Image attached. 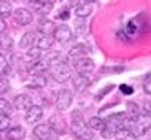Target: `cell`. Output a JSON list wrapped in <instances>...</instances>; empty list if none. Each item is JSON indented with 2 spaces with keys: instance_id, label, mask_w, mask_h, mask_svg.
<instances>
[{
  "instance_id": "obj_1",
  "label": "cell",
  "mask_w": 151,
  "mask_h": 140,
  "mask_svg": "<svg viewBox=\"0 0 151 140\" xmlns=\"http://www.w3.org/2000/svg\"><path fill=\"white\" fill-rule=\"evenodd\" d=\"M126 127H129L130 132L138 139V137H142V135H145L151 129V116L146 115V113H143V115H140L137 119H134V121L127 119V121H126Z\"/></svg>"
},
{
  "instance_id": "obj_2",
  "label": "cell",
  "mask_w": 151,
  "mask_h": 140,
  "mask_svg": "<svg viewBox=\"0 0 151 140\" xmlns=\"http://www.w3.org/2000/svg\"><path fill=\"white\" fill-rule=\"evenodd\" d=\"M72 132L78 140H92V137H94V134H92L94 131L89 127V124H86V121L81 116H76L73 119Z\"/></svg>"
},
{
  "instance_id": "obj_3",
  "label": "cell",
  "mask_w": 151,
  "mask_h": 140,
  "mask_svg": "<svg viewBox=\"0 0 151 140\" xmlns=\"http://www.w3.org/2000/svg\"><path fill=\"white\" fill-rule=\"evenodd\" d=\"M50 72H51V76L54 78L58 83H67V81L72 78V69L68 67L64 61L62 62H58V64L51 65Z\"/></svg>"
},
{
  "instance_id": "obj_4",
  "label": "cell",
  "mask_w": 151,
  "mask_h": 140,
  "mask_svg": "<svg viewBox=\"0 0 151 140\" xmlns=\"http://www.w3.org/2000/svg\"><path fill=\"white\" fill-rule=\"evenodd\" d=\"M72 100H73V96L68 89H60V91L56 94V107H58L60 112L70 108Z\"/></svg>"
},
{
  "instance_id": "obj_5",
  "label": "cell",
  "mask_w": 151,
  "mask_h": 140,
  "mask_svg": "<svg viewBox=\"0 0 151 140\" xmlns=\"http://www.w3.org/2000/svg\"><path fill=\"white\" fill-rule=\"evenodd\" d=\"M75 70L81 75H89V73H92L94 70H96V64H94L92 59H89V57H81L75 62Z\"/></svg>"
},
{
  "instance_id": "obj_6",
  "label": "cell",
  "mask_w": 151,
  "mask_h": 140,
  "mask_svg": "<svg viewBox=\"0 0 151 140\" xmlns=\"http://www.w3.org/2000/svg\"><path fill=\"white\" fill-rule=\"evenodd\" d=\"M52 37H54L56 42L64 45V43H68L73 38V32L68 26H58L54 30V34H52Z\"/></svg>"
},
{
  "instance_id": "obj_7",
  "label": "cell",
  "mask_w": 151,
  "mask_h": 140,
  "mask_svg": "<svg viewBox=\"0 0 151 140\" xmlns=\"http://www.w3.org/2000/svg\"><path fill=\"white\" fill-rule=\"evenodd\" d=\"M13 18L19 26H27V24L32 22L34 16H32V13L27 10V8H18V10L13 11Z\"/></svg>"
},
{
  "instance_id": "obj_8",
  "label": "cell",
  "mask_w": 151,
  "mask_h": 140,
  "mask_svg": "<svg viewBox=\"0 0 151 140\" xmlns=\"http://www.w3.org/2000/svg\"><path fill=\"white\" fill-rule=\"evenodd\" d=\"M88 53V46L84 43H78V45H75L70 51H68V54H67V61L68 62H73L75 64L78 59H81V57H84V54Z\"/></svg>"
},
{
  "instance_id": "obj_9",
  "label": "cell",
  "mask_w": 151,
  "mask_h": 140,
  "mask_svg": "<svg viewBox=\"0 0 151 140\" xmlns=\"http://www.w3.org/2000/svg\"><path fill=\"white\" fill-rule=\"evenodd\" d=\"M51 135H52L51 124H38L34 127V137L37 140H50Z\"/></svg>"
},
{
  "instance_id": "obj_10",
  "label": "cell",
  "mask_w": 151,
  "mask_h": 140,
  "mask_svg": "<svg viewBox=\"0 0 151 140\" xmlns=\"http://www.w3.org/2000/svg\"><path fill=\"white\" fill-rule=\"evenodd\" d=\"M43 118V108L38 105H32L29 110H26V123L29 124H35Z\"/></svg>"
},
{
  "instance_id": "obj_11",
  "label": "cell",
  "mask_w": 151,
  "mask_h": 140,
  "mask_svg": "<svg viewBox=\"0 0 151 140\" xmlns=\"http://www.w3.org/2000/svg\"><path fill=\"white\" fill-rule=\"evenodd\" d=\"M14 108L22 112V110H29L32 107V99L27 96V94H19V96L14 97V102H13Z\"/></svg>"
},
{
  "instance_id": "obj_12",
  "label": "cell",
  "mask_w": 151,
  "mask_h": 140,
  "mask_svg": "<svg viewBox=\"0 0 151 140\" xmlns=\"http://www.w3.org/2000/svg\"><path fill=\"white\" fill-rule=\"evenodd\" d=\"M50 67L51 65L46 59H38V61H32V64H29L27 70H29L32 75H35V73H43L45 70H48Z\"/></svg>"
},
{
  "instance_id": "obj_13",
  "label": "cell",
  "mask_w": 151,
  "mask_h": 140,
  "mask_svg": "<svg viewBox=\"0 0 151 140\" xmlns=\"http://www.w3.org/2000/svg\"><path fill=\"white\" fill-rule=\"evenodd\" d=\"M88 83H89V76L78 73L76 76H73V91H75V92H81L88 86Z\"/></svg>"
},
{
  "instance_id": "obj_14",
  "label": "cell",
  "mask_w": 151,
  "mask_h": 140,
  "mask_svg": "<svg viewBox=\"0 0 151 140\" xmlns=\"http://www.w3.org/2000/svg\"><path fill=\"white\" fill-rule=\"evenodd\" d=\"M6 137L8 140H22L26 137V129L22 126H14V127H10L6 131Z\"/></svg>"
},
{
  "instance_id": "obj_15",
  "label": "cell",
  "mask_w": 151,
  "mask_h": 140,
  "mask_svg": "<svg viewBox=\"0 0 151 140\" xmlns=\"http://www.w3.org/2000/svg\"><path fill=\"white\" fill-rule=\"evenodd\" d=\"M92 13V5L91 3H81L75 8V16L78 19H86L88 16H91Z\"/></svg>"
},
{
  "instance_id": "obj_16",
  "label": "cell",
  "mask_w": 151,
  "mask_h": 140,
  "mask_svg": "<svg viewBox=\"0 0 151 140\" xmlns=\"http://www.w3.org/2000/svg\"><path fill=\"white\" fill-rule=\"evenodd\" d=\"M37 34L35 32H27V34L22 35V38L19 40V48H32L35 43Z\"/></svg>"
},
{
  "instance_id": "obj_17",
  "label": "cell",
  "mask_w": 151,
  "mask_h": 140,
  "mask_svg": "<svg viewBox=\"0 0 151 140\" xmlns=\"http://www.w3.org/2000/svg\"><path fill=\"white\" fill-rule=\"evenodd\" d=\"M88 124L92 131H99V132H102V131L105 129V126H107V121H105L104 118H100V116H92L91 119H89Z\"/></svg>"
},
{
  "instance_id": "obj_18",
  "label": "cell",
  "mask_w": 151,
  "mask_h": 140,
  "mask_svg": "<svg viewBox=\"0 0 151 140\" xmlns=\"http://www.w3.org/2000/svg\"><path fill=\"white\" fill-rule=\"evenodd\" d=\"M52 43H54V37H51V35L42 34L40 38H37V46L40 49H50L52 46Z\"/></svg>"
},
{
  "instance_id": "obj_19",
  "label": "cell",
  "mask_w": 151,
  "mask_h": 140,
  "mask_svg": "<svg viewBox=\"0 0 151 140\" xmlns=\"http://www.w3.org/2000/svg\"><path fill=\"white\" fill-rule=\"evenodd\" d=\"M126 116H127V119H130V121H134V119H137L138 116H140V108L137 107V104L129 102V104H127V113H126Z\"/></svg>"
},
{
  "instance_id": "obj_20",
  "label": "cell",
  "mask_w": 151,
  "mask_h": 140,
  "mask_svg": "<svg viewBox=\"0 0 151 140\" xmlns=\"http://www.w3.org/2000/svg\"><path fill=\"white\" fill-rule=\"evenodd\" d=\"M13 14V6L8 0H0V18H8Z\"/></svg>"
},
{
  "instance_id": "obj_21",
  "label": "cell",
  "mask_w": 151,
  "mask_h": 140,
  "mask_svg": "<svg viewBox=\"0 0 151 140\" xmlns=\"http://www.w3.org/2000/svg\"><path fill=\"white\" fill-rule=\"evenodd\" d=\"M115 137H116V140H134V139H137L135 135L130 132L129 127H122V129H119L115 134Z\"/></svg>"
},
{
  "instance_id": "obj_22",
  "label": "cell",
  "mask_w": 151,
  "mask_h": 140,
  "mask_svg": "<svg viewBox=\"0 0 151 140\" xmlns=\"http://www.w3.org/2000/svg\"><path fill=\"white\" fill-rule=\"evenodd\" d=\"M14 110V105H11L10 102L6 100V99H2L0 97V115H11Z\"/></svg>"
},
{
  "instance_id": "obj_23",
  "label": "cell",
  "mask_w": 151,
  "mask_h": 140,
  "mask_svg": "<svg viewBox=\"0 0 151 140\" xmlns=\"http://www.w3.org/2000/svg\"><path fill=\"white\" fill-rule=\"evenodd\" d=\"M32 84H34L35 88H45V86H46V76H45L43 73H35V75H32Z\"/></svg>"
},
{
  "instance_id": "obj_24",
  "label": "cell",
  "mask_w": 151,
  "mask_h": 140,
  "mask_svg": "<svg viewBox=\"0 0 151 140\" xmlns=\"http://www.w3.org/2000/svg\"><path fill=\"white\" fill-rule=\"evenodd\" d=\"M54 30H56V27H54V24H52V21H43L42 24H40V32L45 34V35L54 34Z\"/></svg>"
},
{
  "instance_id": "obj_25",
  "label": "cell",
  "mask_w": 151,
  "mask_h": 140,
  "mask_svg": "<svg viewBox=\"0 0 151 140\" xmlns=\"http://www.w3.org/2000/svg\"><path fill=\"white\" fill-rule=\"evenodd\" d=\"M42 51L43 49H40L38 46H32V48H29V51H27V57H29L30 61H38V59H42Z\"/></svg>"
},
{
  "instance_id": "obj_26",
  "label": "cell",
  "mask_w": 151,
  "mask_h": 140,
  "mask_svg": "<svg viewBox=\"0 0 151 140\" xmlns=\"http://www.w3.org/2000/svg\"><path fill=\"white\" fill-rule=\"evenodd\" d=\"M0 48L6 49V51H11V48H13V38L10 35H2L0 37Z\"/></svg>"
},
{
  "instance_id": "obj_27",
  "label": "cell",
  "mask_w": 151,
  "mask_h": 140,
  "mask_svg": "<svg viewBox=\"0 0 151 140\" xmlns=\"http://www.w3.org/2000/svg\"><path fill=\"white\" fill-rule=\"evenodd\" d=\"M51 10H52V0H45L42 5L38 6V10H37V11H38L40 14H48Z\"/></svg>"
},
{
  "instance_id": "obj_28",
  "label": "cell",
  "mask_w": 151,
  "mask_h": 140,
  "mask_svg": "<svg viewBox=\"0 0 151 140\" xmlns=\"http://www.w3.org/2000/svg\"><path fill=\"white\" fill-rule=\"evenodd\" d=\"M10 72H11V67L8 65L5 56L0 53V73H10Z\"/></svg>"
},
{
  "instance_id": "obj_29",
  "label": "cell",
  "mask_w": 151,
  "mask_h": 140,
  "mask_svg": "<svg viewBox=\"0 0 151 140\" xmlns=\"http://www.w3.org/2000/svg\"><path fill=\"white\" fill-rule=\"evenodd\" d=\"M8 129H10V116L0 115V132L2 131H8Z\"/></svg>"
},
{
  "instance_id": "obj_30",
  "label": "cell",
  "mask_w": 151,
  "mask_h": 140,
  "mask_svg": "<svg viewBox=\"0 0 151 140\" xmlns=\"http://www.w3.org/2000/svg\"><path fill=\"white\" fill-rule=\"evenodd\" d=\"M8 89H10V81H8L5 76H0V96L5 94Z\"/></svg>"
},
{
  "instance_id": "obj_31",
  "label": "cell",
  "mask_w": 151,
  "mask_h": 140,
  "mask_svg": "<svg viewBox=\"0 0 151 140\" xmlns=\"http://www.w3.org/2000/svg\"><path fill=\"white\" fill-rule=\"evenodd\" d=\"M60 3H62V6H65L68 10V8H73V6H78L80 3H78V0H60Z\"/></svg>"
},
{
  "instance_id": "obj_32",
  "label": "cell",
  "mask_w": 151,
  "mask_h": 140,
  "mask_svg": "<svg viewBox=\"0 0 151 140\" xmlns=\"http://www.w3.org/2000/svg\"><path fill=\"white\" fill-rule=\"evenodd\" d=\"M111 89H113V86H107V88H105L104 91H102L100 94H97V96L94 97V99H96L97 102H99V100H102V99H104V96H105V94H108L110 91H111Z\"/></svg>"
},
{
  "instance_id": "obj_33",
  "label": "cell",
  "mask_w": 151,
  "mask_h": 140,
  "mask_svg": "<svg viewBox=\"0 0 151 140\" xmlns=\"http://www.w3.org/2000/svg\"><path fill=\"white\" fill-rule=\"evenodd\" d=\"M119 88H121V92H122V94H127V96H129V94H132V92H134L132 86H129V84H121Z\"/></svg>"
},
{
  "instance_id": "obj_34",
  "label": "cell",
  "mask_w": 151,
  "mask_h": 140,
  "mask_svg": "<svg viewBox=\"0 0 151 140\" xmlns=\"http://www.w3.org/2000/svg\"><path fill=\"white\" fill-rule=\"evenodd\" d=\"M58 18L62 19V21H67V19L70 18V13H68V10H64V11H60V13H59Z\"/></svg>"
},
{
  "instance_id": "obj_35",
  "label": "cell",
  "mask_w": 151,
  "mask_h": 140,
  "mask_svg": "<svg viewBox=\"0 0 151 140\" xmlns=\"http://www.w3.org/2000/svg\"><path fill=\"white\" fill-rule=\"evenodd\" d=\"M143 89H145V92H146V94H150V96H151V78H148V80L145 81Z\"/></svg>"
},
{
  "instance_id": "obj_36",
  "label": "cell",
  "mask_w": 151,
  "mask_h": 140,
  "mask_svg": "<svg viewBox=\"0 0 151 140\" xmlns=\"http://www.w3.org/2000/svg\"><path fill=\"white\" fill-rule=\"evenodd\" d=\"M143 113H146V115L151 116V102H145L143 104Z\"/></svg>"
},
{
  "instance_id": "obj_37",
  "label": "cell",
  "mask_w": 151,
  "mask_h": 140,
  "mask_svg": "<svg viewBox=\"0 0 151 140\" xmlns=\"http://www.w3.org/2000/svg\"><path fill=\"white\" fill-rule=\"evenodd\" d=\"M5 30H6V24L3 21V18H0V34H5Z\"/></svg>"
},
{
  "instance_id": "obj_38",
  "label": "cell",
  "mask_w": 151,
  "mask_h": 140,
  "mask_svg": "<svg viewBox=\"0 0 151 140\" xmlns=\"http://www.w3.org/2000/svg\"><path fill=\"white\" fill-rule=\"evenodd\" d=\"M94 2H97V0H84V3H94Z\"/></svg>"
},
{
  "instance_id": "obj_39",
  "label": "cell",
  "mask_w": 151,
  "mask_h": 140,
  "mask_svg": "<svg viewBox=\"0 0 151 140\" xmlns=\"http://www.w3.org/2000/svg\"><path fill=\"white\" fill-rule=\"evenodd\" d=\"M26 2H27V0H26Z\"/></svg>"
},
{
  "instance_id": "obj_40",
  "label": "cell",
  "mask_w": 151,
  "mask_h": 140,
  "mask_svg": "<svg viewBox=\"0 0 151 140\" xmlns=\"http://www.w3.org/2000/svg\"><path fill=\"white\" fill-rule=\"evenodd\" d=\"M0 140H2V139H0Z\"/></svg>"
}]
</instances>
